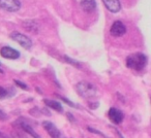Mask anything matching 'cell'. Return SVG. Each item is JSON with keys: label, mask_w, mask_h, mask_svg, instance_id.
<instances>
[{"label": "cell", "mask_w": 151, "mask_h": 138, "mask_svg": "<svg viewBox=\"0 0 151 138\" xmlns=\"http://www.w3.org/2000/svg\"><path fill=\"white\" fill-rule=\"evenodd\" d=\"M66 117H67V120H68L70 123H76V119H75V117H73L71 112H67Z\"/></svg>", "instance_id": "d6986e66"}, {"label": "cell", "mask_w": 151, "mask_h": 138, "mask_svg": "<svg viewBox=\"0 0 151 138\" xmlns=\"http://www.w3.org/2000/svg\"><path fill=\"white\" fill-rule=\"evenodd\" d=\"M64 59L66 60V62H67V63H69V64L73 65L75 67H78V68H81V64L78 62V61L73 60V59L69 58V57H67V56H65V57H64Z\"/></svg>", "instance_id": "5bb4252c"}, {"label": "cell", "mask_w": 151, "mask_h": 138, "mask_svg": "<svg viewBox=\"0 0 151 138\" xmlns=\"http://www.w3.org/2000/svg\"><path fill=\"white\" fill-rule=\"evenodd\" d=\"M89 106H90V108H91V109H93V110H94V109H96L97 107L99 106V102L90 103V105H89Z\"/></svg>", "instance_id": "ffe728a7"}, {"label": "cell", "mask_w": 151, "mask_h": 138, "mask_svg": "<svg viewBox=\"0 0 151 138\" xmlns=\"http://www.w3.org/2000/svg\"><path fill=\"white\" fill-rule=\"evenodd\" d=\"M0 9L9 13H15L21 9V2L19 0H0Z\"/></svg>", "instance_id": "277c9868"}, {"label": "cell", "mask_w": 151, "mask_h": 138, "mask_svg": "<svg viewBox=\"0 0 151 138\" xmlns=\"http://www.w3.org/2000/svg\"><path fill=\"white\" fill-rule=\"evenodd\" d=\"M15 84L17 85L19 88H21L22 90H28V87H27V85L26 84H24V83H22L21 80H15Z\"/></svg>", "instance_id": "2e32d148"}, {"label": "cell", "mask_w": 151, "mask_h": 138, "mask_svg": "<svg viewBox=\"0 0 151 138\" xmlns=\"http://www.w3.org/2000/svg\"><path fill=\"white\" fill-rule=\"evenodd\" d=\"M17 123L19 124L20 127H21L22 129H23L24 131L28 134V135H30L31 137H33V138H40V136L38 135L35 131H34L33 127H32V126L30 125V124L28 123L26 120H24V117H20V119L17 121Z\"/></svg>", "instance_id": "52a82bcc"}, {"label": "cell", "mask_w": 151, "mask_h": 138, "mask_svg": "<svg viewBox=\"0 0 151 138\" xmlns=\"http://www.w3.org/2000/svg\"><path fill=\"white\" fill-rule=\"evenodd\" d=\"M108 115H109L110 121L115 125H120L124 120V113L116 107H111L109 109Z\"/></svg>", "instance_id": "5b68a950"}, {"label": "cell", "mask_w": 151, "mask_h": 138, "mask_svg": "<svg viewBox=\"0 0 151 138\" xmlns=\"http://www.w3.org/2000/svg\"><path fill=\"white\" fill-rule=\"evenodd\" d=\"M9 120V115H7V113L5 112V111H3L2 109H0V121L2 122H5Z\"/></svg>", "instance_id": "e0dca14e"}, {"label": "cell", "mask_w": 151, "mask_h": 138, "mask_svg": "<svg viewBox=\"0 0 151 138\" xmlns=\"http://www.w3.org/2000/svg\"><path fill=\"white\" fill-rule=\"evenodd\" d=\"M44 129L47 131V133L50 135L51 138H61V132L56 127L55 124H53L50 121H44L42 123Z\"/></svg>", "instance_id": "8992f818"}, {"label": "cell", "mask_w": 151, "mask_h": 138, "mask_svg": "<svg viewBox=\"0 0 151 138\" xmlns=\"http://www.w3.org/2000/svg\"><path fill=\"white\" fill-rule=\"evenodd\" d=\"M103 2L105 6L113 14L118 13L121 9V4L119 0H103Z\"/></svg>", "instance_id": "30bf717a"}, {"label": "cell", "mask_w": 151, "mask_h": 138, "mask_svg": "<svg viewBox=\"0 0 151 138\" xmlns=\"http://www.w3.org/2000/svg\"><path fill=\"white\" fill-rule=\"evenodd\" d=\"M76 91L84 99L94 98L97 94V90L94 85L90 84L88 82H85V80H82V82L76 85Z\"/></svg>", "instance_id": "7a4b0ae2"}, {"label": "cell", "mask_w": 151, "mask_h": 138, "mask_svg": "<svg viewBox=\"0 0 151 138\" xmlns=\"http://www.w3.org/2000/svg\"><path fill=\"white\" fill-rule=\"evenodd\" d=\"M113 129H114V131H115V132H116V133H117L118 137H119V138H124V137H123V136H122V134H121V133H120V131H119V130H118V129H117V128H116V127H113Z\"/></svg>", "instance_id": "44dd1931"}, {"label": "cell", "mask_w": 151, "mask_h": 138, "mask_svg": "<svg viewBox=\"0 0 151 138\" xmlns=\"http://www.w3.org/2000/svg\"><path fill=\"white\" fill-rule=\"evenodd\" d=\"M87 130H88L89 132H91V133L96 134V135H99V136H101V137H103V138H109L107 135H105V134H104L103 132L99 131V130L94 129V128H92V127H87Z\"/></svg>", "instance_id": "4fadbf2b"}, {"label": "cell", "mask_w": 151, "mask_h": 138, "mask_svg": "<svg viewBox=\"0 0 151 138\" xmlns=\"http://www.w3.org/2000/svg\"><path fill=\"white\" fill-rule=\"evenodd\" d=\"M11 38L13 40H15L16 42H18L22 48H26V50H29L32 46L31 39L28 36L20 33V32H13V33H11Z\"/></svg>", "instance_id": "3957f363"}, {"label": "cell", "mask_w": 151, "mask_h": 138, "mask_svg": "<svg viewBox=\"0 0 151 138\" xmlns=\"http://www.w3.org/2000/svg\"><path fill=\"white\" fill-rule=\"evenodd\" d=\"M45 104L47 105L48 107H50V108L54 109V110H56L57 112H60L62 113L63 112V106L61 105L60 102H58V101H55V100H50V99H45L44 100Z\"/></svg>", "instance_id": "7c38bea8"}, {"label": "cell", "mask_w": 151, "mask_h": 138, "mask_svg": "<svg viewBox=\"0 0 151 138\" xmlns=\"http://www.w3.org/2000/svg\"><path fill=\"white\" fill-rule=\"evenodd\" d=\"M147 62H148V59L146 55H144L143 53H134L126 58V66L136 71L143 70L146 67Z\"/></svg>", "instance_id": "6da1fadb"}, {"label": "cell", "mask_w": 151, "mask_h": 138, "mask_svg": "<svg viewBox=\"0 0 151 138\" xmlns=\"http://www.w3.org/2000/svg\"><path fill=\"white\" fill-rule=\"evenodd\" d=\"M110 32H111L112 35L115 36V37H119V36H122L126 32V27L122 22L116 21V22H114L113 25H112Z\"/></svg>", "instance_id": "9c48e42d"}, {"label": "cell", "mask_w": 151, "mask_h": 138, "mask_svg": "<svg viewBox=\"0 0 151 138\" xmlns=\"http://www.w3.org/2000/svg\"><path fill=\"white\" fill-rule=\"evenodd\" d=\"M0 138H7L6 136L4 135V134H2V133H0Z\"/></svg>", "instance_id": "7402d4cb"}, {"label": "cell", "mask_w": 151, "mask_h": 138, "mask_svg": "<svg viewBox=\"0 0 151 138\" xmlns=\"http://www.w3.org/2000/svg\"><path fill=\"white\" fill-rule=\"evenodd\" d=\"M81 7L86 13H91L96 7V1L95 0H81Z\"/></svg>", "instance_id": "8fae6325"}, {"label": "cell", "mask_w": 151, "mask_h": 138, "mask_svg": "<svg viewBox=\"0 0 151 138\" xmlns=\"http://www.w3.org/2000/svg\"><path fill=\"white\" fill-rule=\"evenodd\" d=\"M0 55L5 59H11V60H16V59H19L20 53L17 50L11 48V46H3L1 50H0Z\"/></svg>", "instance_id": "ba28073f"}, {"label": "cell", "mask_w": 151, "mask_h": 138, "mask_svg": "<svg viewBox=\"0 0 151 138\" xmlns=\"http://www.w3.org/2000/svg\"><path fill=\"white\" fill-rule=\"evenodd\" d=\"M57 96L59 97V99H60V100H62L63 102H65L67 105H69L70 107H73V108H76V107H78V105H76L73 102H71V101L69 100V99L65 98V97H62V96H59V95H57Z\"/></svg>", "instance_id": "9a60e30c"}, {"label": "cell", "mask_w": 151, "mask_h": 138, "mask_svg": "<svg viewBox=\"0 0 151 138\" xmlns=\"http://www.w3.org/2000/svg\"><path fill=\"white\" fill-rule=\"evenodd\" d=\"M7 96H9L7 91L4 88H2V87H0V99H4Z\"/></svg>", "instance_id": "ac0fdd59"}]
</instances>
